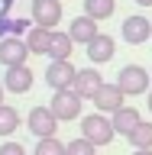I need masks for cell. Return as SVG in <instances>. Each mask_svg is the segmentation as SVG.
Masks as SVG:
<instances>
[{
	"instance_id": "5bb4252c",
	"label": "cell",
	"mask_w": 152,
	"mask_h": 155,
	"mask_svg": "<svg viewBox=\"0 0 152 155\" xmlns=\"http://www.w3.org/2000/svg\"><path fill=\"white\" fill-rule=\"evenodd\" d=\"M3 87H7L10 94H26L29 87H32V71H29V65H13V68H7V74H3Z\"/></svg>"
},
{
	"instance_id": "4316f807",
	"label": "cell",
	"mask_w": 152,
	"mask_h": 155,
	"mask_svg": "<svg viewBox=\"0 0 152 155\" xmlns=\"http://www.w3.org/2000/svg\"><path fill=\"white\" fill-rule=\"evenodd\" d=\"M136 3H139V7H152V0H136Z\"/></svg>"
},
{
	"instance_id": "9a60e30c",
	"label": "cell",
	"mask_w": 152,
	"mask_h": 155,
	"mask_svg": "<svg viewBox=\"0 0 152 155\" xmlns=\"http://www.w3.org/2000/svg\"><path fill=\"white\" fill-rule=\"evenodd\" d=\"M71 52H75V42H71V36H68V29L65 32H62V29H52L49 58H52V61H65V58H71Z\"/></svg>"
},
{
	"instance_id": "ffe728a7",
	"label": "cell",
	"mask_w": 152,
	"mask_h": 155,
	"mask_svg": "<svg viewBox=\"0 0 152 155\" xmlns=\"http://www.w3.org/2000/svg\"><path fill=\"white\" fill-rule=\"evenodd\" d=\"M29 19H10V16H0V39L3 36H23V32H29Z\"/></svg>"
},
{
	"instance_id": "4fadbf2b",
	"label": "cell",
	"mask_w": 152,
	"mask_h": 155,
	"mask_svg": "<svg viewBox=\"0 0 152 155\" xmlns=\"http://www.w3.org/2000/svg\"><path fill=\"white\" fill-rule=\"evenodd\" d=\"M110 123H113V133H117V136H130L136 126L143 123V113H139L133 104H130V107L123 104L117 113H110Z\"/></svg>"
},
{
	"instance_id": "8992f818",
	"label": "cell",
	"mask_w": 152,
	"mask_h": 155,
	"mask_svg": "<svg viewBox=\"0 0 152 155\" xmlns=\"http://www.w3.org/2000/svg\"><path fill=\"white\" fill-rule=\"evenodd\" d=\"M26 55H29L26 39H19V36H3V39H0V65H3V68L26 65Z\"/></svg>"
},
{
	"instance_id": "6da1fadb",
	"label": "cell",
	"mask_w": 152,
	"mask_h": 155,
	"mask_svg": "<svg viewBox=\"0 0 152 155\" xmlns=\"http://www.w3.org/2000/svg\"><path fill=\"white\" fill-rule=\"evenodd\" d=\"M117 87H120L126 97L149 94V87H152L149 68H143V65H123V68H120V74H117Z\"/></svg>"
},
{
	"instance_id": "30bf717a",
	"label": "cell",
	"mask_w": 152,
	"mask_h": 155,
	"mask_svg": "<svg viewBox=\"0 0 152 155\" xmlns=\"http://www.w3.org/2000/svg\"><path fill=\"white\" fill-rule=\"evenodd\" d=\"M123 104H126V94H123L117 84H104V87L94 94V107H97V113H107V116H110V113H117Z\"/></svg>"
},
{
	"instance_id": "52a82bcc",
	"label": "cell",
	"mask_w": 152,
	"mask_h": 155,
	"mask_svg": "<svg viewBox=\"0 0 152 155\" xmlns=\"http://www.w3.org/2000/svg\"><path fill=\"white\" fill-rule=\"evenodd\" d=\"M62 23V0H32V26L55 29Z\"/></svg>"
},
{
	"instance_id": "7402d4cb",
	"label": "cell",
	"mask_w": 152,
	"mask_h": 155,
	"mask_svg": "<svg viewBox=\"0 0 152 155\" xmlns=\"http://www.w3.org/2000/svg\"><path fill=\"white\" fill-rule=\"evenodd\" d=\"M65 152H68V155H97V145L87 142L84 136H78V139H71V142L65 145Z\"/></svg>"
},
{
	"instance_id": "cb8c5ba5",
	"label": "cell",
	"mask_w": 152,
	"mask_h": 155,
	"mask_svg": "<svg viewBox=\"0 0 152 155\" xmlns=\"http://www.w3.org/2000/svg\"><path fill=\"white\" fill-rule=\"evenodd\" d=\"M146 107H149V113H152V87H149V94H146Z\"/></svg>"
},
{
	"instance_id": "603a6c76",
	"label": "cell",
	"mask_w": 152,
	"mask_h": 155,
	"mask_svg": "<svg viewBox=\"0 0 152 155\" xmlns=\"http://www.w3.org/2000/svg\"><path fill=\"white\" fill-rule=\"evenodd\" d=\"M0 155H26V149L13 139H7V142H0Z\"/></svg>"
},
{
	"instance_id": "e0dca14e",
	"label": "cell",
	"mask_w": 152,
	"mask_h": 155,
	"mask_svg": "<svg viewBox=\"0 0 152 155\" xmlns=\"http://www.w3.org/2000/svg\"><path fill=\"white\" fill-rule=\"evenodd\" d=\"M84 13L97 23H104L117 13V0H84Z\"/></svg>"
},
{
	"instance_id": "ac0fdd59",
	"label": "cell",
	"mask_w": 152,
	"mask_h": 155,
	"mask_svg": "<svg viewBox=\"0 0 152 155\" xmlns=\"http://www.w3.org/2000/svg\"><path fill=\"white\" fill-rule=\"evenodd\" d=\"M16 129H19V113H16V107L0 104V136H13Z\"/></svg>"
},
{
	"instance_id": "277c9868",
	"label": "cell",
	"mask_w": 152,
	"mask_h": 155,
	"mask_svg": "<svg viewBox=\"0 0 152 155\" xmlns=\"http://www.w3.org/2000/svg\"><path fill=\"white\" fill-rule=\"evenodd\" d=\"M26 129L36 136V139H49V136H55L58 120H55V113H52L49 107H32L26 113Z\"/></svg>"
},
{
	"instance_id": "5b68a950",
	"label": "cell",
	"mask_w": 152,
	"mask_h": 155,
	"mask_svg": "<svg viewBox=\"0 0 152 155\" xmlns=\"http://www.w3.org/2000/svg\"><path fill=\"white\" fill-rule=\"evenodd\" d=\"M75 74H78V68L71 65V58H65V61H49V68H46V84L52 87V91H71Z\"/></svg>"
},
{
	"instance_id": "d6986e66",
	"label": "cell",
	"mask_w": 152,
	"mask_h": 155,
	"mask_svg": "<svg viewBox=\"0 0 152 155\" xmlns=\"http://www.w3.org/2000/svg\"><path fill=\"white\" fill-rule=\"evenodd\" d=\"M126 139H130V145H133V149H152V123H146V120H143V123L136 126Z\"/></svg>"
},
{
	"instance_id": "7c38bea8",
	"label": "cell",
	"mask_w": 152,
	"mask_h": 155,
	"mask_svg": "<svg viewBox=\"0 0 152 155\" xmlns=\"http://www.w3.org/2000/svg\"><path fill=\"white\" fill-rule=\"evenodd\" d=\"M87 58L94 61V65H100V61H110V58L117 55V42H113V36H107V32H97L91 42H87Z\"/></svg>"
},
{
	"instance_id": "7a4b0ae2",
	"label": "cell",
	"mask_w": 152,
	"mask_h": 155,
	"mask_svg": "<svg viewBox=\"0 0 152 155\" xmlns=\"http://www.w3.org/2000/svg\"><path fill=\"white\" fill-rule=\"evenodd\" d=\"M81 136L100 149V145H110V142H113L117 133H113V123H110V116H107V113H87V116H81Z\"/></svg>"
},
{
	"instance_id": "484cf974",
	"label": "cell",
	"mask_w": 152,
	"mask_h": 155,
	"mask_svg": "<svg viewBox=\"0 0 152 155\" xmlns=\"http://www.w3.org/2000/svg\"><path fill=\"white\" fill-rule=\"evenodd\" d=\"M3 94H7V87H3V81H0V104H3Z\"/></svg>"
},
{
	"instance_id": "d4e9b609",
	"label": "cell",
	"mask_w": 152,
	"mask_h": 155,
	"mask_svg": "<svg viewBox=\"0 0 152 155\" xmlns=\"http://www.w3.org/2000/svg\"><path fill=\"white\" fill-rule=\"evenodd\" d=\"M133 155H152V149H136Z\"/></svg>"
},
{
	"instance_id": "ba28073f",
	"label": "cell",
	"mask_w": 152,
	"mask_h": 155,
	"mask_svg": "<svg viewBox=\"0 0 152 155\" xmlns=\"http://www.w3.org/2000/svg\"><path fill=\"white\" fill-rule=\"evenodd\" d=\"M120 32H123V39L130 42V45H143V42L152 39V23L143 16V13H136V16H126L123 19Z\"/></svg>"
},
{
	"instance_id": "2e32d148",
	"label": "cell",
	"mask_w": 152,
	"mask_h": 155,
	"mask_svg": "<svg viewBox=\"0 0 152 155\" xmlns=\"http://www.w3.org/2000/svg\"><path fill=\"white\" fill-rule=\"evenodd\" d=\"M49 42H52V29H46V26H29V32H26L29 55H49Z\"/></svg>"
},
{
	"instance_id": "3957f363",
	"label": "cell",
	"mask_w": 152,
	"mask_h": 155,
	"mask_svg": "<svg viewBox=\"0 0 152 155\" xmlns=\"http://www.w3.org/2000/svg\"><path fill=\"white\" fill-rule=\"evenodd\" d=\"M81 97L75 94V91H52V113H55L58 123H71V120H78L81 116Z\"/></svg>"
},
{
	"instance_id": "9c48e42d",
	"label": "cell",
	"mask_w": 152,
	"mask_h": 155,
	"mask_svg": "<svg viewBox=\"0 0 152 155\" xmlns=\"http://www.w3.org/2000/svg\"><path fill=\"white\" fill-rule=\"evenodd\" d=\"M100 87H104V78L97 74V68H78L71 91H75L81 100H94V94L100 91Z\"/></svg>"
},
{
	"instance_id": "83f0119b",
	"label": "cell",
	"mask_w": 152,
	"mask_h": 155,
	"mask_svg": "<svg viewBox=\"0 0 152 155\" xmlns=\"http://www.w3.org/2000/svg\"><path fill=\"white\" fill-rule=\"evenodd\" d=\"M149 74H152V68H149Z\"/></svg>"
},
{
	"instance_id": "8fae6325",
	"label": "cell",
	"mask_w": 152,
	"mask_h": 155,
	"mask_svg": "<svg viewBox=\"0 0 152 155\" xmlns=\"http://www.w3.org/2000/svg\"><path fill=\"white\" fill-rule=\"evenodd\" d=\"M97 32H100V23H97V19H91L87 13L75 16V19H71V26H68V36H71V42H78V45H87Z\"/></svg>"
},
{
	"instance_id": "44dd1931",
	"label": "cell",
	"mask_w": 152,
	"mask_h": 155,
	"mask_svg": "<svg viewBox=\"0 0 152 155\" xmlns=\"http://www.w3.org/2000/svg\"><path fill=\"white\" fill-rule=\"evenodd\" d=\"M32 155H68V152H65V142H58L55 136H49V139H39L36 142Z\"/></svg>"
}]
</instances>
